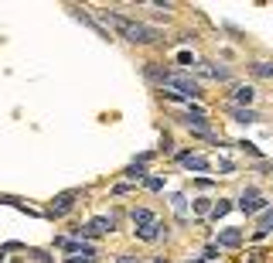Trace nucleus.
<instances>
[{"label":"nucleus","instance_id":"nucleus-1","mask_svg":"<svg viewBox=\"0 0 273 263\" xmlns=\"http://www.w3.org/2000/svg\"><path fill=\"white\" fill-rule=\"evenodd\" d=\"M102 18L113 21L120 31H123V38H126V41H134V45H150V41L160 38L157 28H150V24H136V21H130V18H120V14H113V11H106Z\"/></svg>","mask_w":273,"mask_h":263},{"label":"nucleus","instance_id":"nucleus-2","mask_svg":"<svg viewBox=\"0 0 273 263\" xmlns=\"http://www.w3.org/2000/svg\"><path fill=\"white\" fill-rule=\"evenodd\" d=\"M239 208H242L246 215H256V212H263V208H266V198H263L256 188H250V191H242V198H239Z\"/></svg>","mask_w":273,"mask_h":263},{"label":"nucleus","instance_id":"nucleus-3","mask_svg":"<svg viewBox=\"0 0 273 263\" xmlns=\"http://www.w3.org/2000/svg\"><path fill=\"white\" fill-rule=\"evenodd\" d=\"M78 195H82V191H65V195H58V198L52 202V215H68Z\"/></svg>","mask_w":273,"mask_h":263},{"label":"nucleus","instance_id":"nucleus-4","mask_svg":"<svg viewBox=\"0 0 273 263\" xmlns=\"http://www.w3.org/2000/svg\"><path fill=\"white\" fill-rule=\"evenodd\" d=\"M78 232H86V236H102V232H113V219L99 215V219H92V222L86 225V229H78Z\"/></svg>","mask_w":273,"mask_h":263},{"label":"nucleus","instance_id":"nucleus-5","mask_svg":"<svg viewBox=\"0 0 273 263\" xmlns=\"http://www.w3.org/2000/svg\"><path fill=\"white\" fill-rule=\"evenodd\" d=\"M181 164L188 171H208L212 164H208V157H202V154H181Z\"/></svg>","mask_w":273,"mask_h":263},{"label":"nucleus","instance_id":"nucleus-6","mask_svg":"<svg viewBox=\"0 0 273 263\" xmlns=\"http://www.w3.org/2000/svg\"><path fill=\"white\" fill-rule=\"evenodd\" d=\"M239 243H242V229H226V232L218 236V246H229V249H232V246H239Z\"/></svg>","mask_w":273,"mask_h":263},{"label":"nucleus","instance_id":"nucleus-7","mask_svg":"<svg viewBox=\"0 0 273 263\" xmlns=\"http://www.w3.org/2000/svg\"><path fill=\"white\" fill-rule=\"evenodd\" d=\"M229 113L236 116V123H256V120H260V116H256V113L250 110V106H232Z\"/></svg>","mask_w":273,"mask_h":263},{"label":"nucleus","instance_id":"nucleus-8","mask_svg":"<svg viewBox=\"0 0 273 263\" xmlns=\"http://www.w3.org/2000/svg\"><path fill=\"white\" fill-rule=\"evenodd\" d=\"M236 103H239V106H242V103H246V106H250V103H253V99H256V89H253V86H236Z\"/></svg>","mask_w":273,"mask_h":263},{"label":"nucleus","instance_id":"nucleus-9","mask_svg":"<svg viewBox=\"0 0 273 263\" xmlns=\"http://www.w3.org/2000/svg\"><path fill=\"white\" fill-rule=\"evenodd\" d=\"M273 229V208H266V212H263V215H260V229H256V236H260V239H263V236H266V232H270Z\"/></svg>","mask_w":273,"mask_h":263},{"label":"nucleus","instance_id":"nucleus-10","mask_svg":"<svg viewBox=\"0 0 273 263\" xmlns=\"http://www.w3.org/2000/svg\"><path fill=\"white\" fill-rule=\"evenodd\" d=\"M250 69H253V75H260V79H273V62H253Z\"/></svg>","mask_w":273,"mask_h":263},{"label":"nucleus","instance_id":"nucleus-11","mask_svg":"<svg viewBox=\"0 0 273 263\" xmlns=\"http://www.w3.org/2000/svg\"><path fill=\"white\" fill-rule=\"evenodd\" d=\"M134 222L140 225V229H150V225H154V215H150L147 208H136V212H134Z\"/></svg>","mask_w":273,"mask_h":263},{"label":"nucleus","instance_id":"nucleus-12","mask_svg":"<svg viewBox=\"0 0 273 263\" xmlns=\"http://www.w3.org/2000/svg\"><path fill=\"white\" fill-rule=\"evenodd\" d=\"M229 208H232V205H229V202H218V205L212 208V215H215V219H222V215H226Z\"/></svg>","mask_w":273,"mask_h":263},{"label":"nucleus","instance_id":"nucleus-13","mask_svg":"<svg viewBox=\"0 0 273 263\" xmlns=\"http://www.w3.org/2000/svg\"><path fill=\"white\" fill-rule=\"evenodd\" d=\"M174 208H178V215H184V195H174Z\"/></svg>","mask_w":273,"mask_h":263},{"label":"nucleus","instance_id":"nucleus-14","mask_svg":"<svg viewBox=\"0 0 273 263\" xmlns=\"http://www.w3.org/2000/svg\"><path fill=\"white\" fill-rule=\"evenodd\" d=\"M147 188H154V191H157V188H164V181H160V178H147Z\"/></svg>","mask_w":273,"mask_h":263}]
</instances>
